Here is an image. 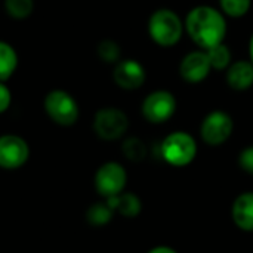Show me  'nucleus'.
I'll use <instances>...</instances> for the list:
<instances>
[{
  "mask_svg": "<svg viewBox=\"0 0 253 253\" xmlns=\"http://www.w3.org/2000/svg\"><path fill=\"white\" fill-rule=\"evenodd\" d=\"M239 165L240 168L253 176V145L246 147L245 150L240 151L239 154Z\"/></svg>",
  "mask_w": 253,
  "mask_h": 253,
  "instance_id": "4be33fe9",
  "label": "nucleus"
},
{
  "mask_svg": "<svg viewBox=\"0 0 253 253\" xmlns=\"http://www.w3.org/2000/svg\"><path fill=\"white\" fill-rule=\"evenodd\" d=\"M185 27L181 16L168 7L157 9L148 19V34L153 42L162 47L175 46L184 33Z\"/></svg>",
  "mask_w": 253,
  "mask_h": 253,
  "instance_id": "f03ea898",
  "label": "nucleus"
},
{
  "mask_svg": "<svg viewBox=\"0 0 253 253\" xmlns=\"http://www.w3.org/2000/svg\"><path fill=\"white\" fill-rule=\"evenodd\" d=\"M147 253H178L173 248H170V246H165V245H162V246H156V248H153V249H150Z\"/></svg>",
  "mask_w": 253,
  "mask_h": 253,
  "instance_id": "b1692460",
  "label": "nucleus"
},
{
  "mask_svg": "<svg viewBox=\"0 0 253 253\" xmlns=\"http://www.w3.org/2000/svg\"><path fill=\"white\" fill-rule=\"evenodd\" d=\"M122 153H123V156L129 162L139 163V162L145 160V157L148 154V148H147L145 142L141 138L130 136V138H126L123 141V144H122Z\"/></svg>",
  "mask_w": 253,
  "mask_h": 253,
  "instance_id": "f3484780",
  "label": "nucleus"
},
{
  "mask_svg": "<svg viewBox=\"0 0 253 253\" xmlns=\"http://www.w3.org/2000/svg\"><path fill=\"white\" fill-rule=\"evenodd\" d=\"M12 102V92L4 82H0V114L9 110Z\"/></svg>",
  "mask_w": 253,
  "mask_h": 253,
  "instance_id": "5701e85b",
  "label": "nucleus"
},
{
  "mask_svg": "<svg viewBox=\"0 0 253 253\" xmlns=\"http://www.w3.org/2000/svg\"><path fill=\"white\" fill-rule=\"evenodd\" d=\"M159 153L165 163L173 168H185L191 165L197 156V142L188 132L176 130L160 142Z\"/></svg>",
  "mask_w": 253,
  "mask_h": 253,
  "instance_id": "7ed1b4c3",
  "label": "nucleus"
},
{
  "mask_svg": "<svg viewBox=\"0 0 253 253\" xmlns=\"http://www.w3.org/2000/svg\"><path fill=\"white\" fill-rule=\"evenodd\" d=\"M104 200L108 202V205L111 206V209L116 213H119L127 219L136 218L142 212V202H141L139 196L135 193H130V191H123L119 196L104 199Z\"/></svg>",
  "mask_w": 253,
  "mask_h": 253,
  "instance_id": "ddd939ff",
  "label": "nucleus"
},
{
  "mask_svg": "<svg viewBox=\"0 0 253 253\" xmlns=\"http://www.w3.org/2000/svg\"><path fill=\"white\" fill-rule=\"evenodd\" d=\"M113 79L119 87L126 90H135L144 84L147 79V73L139 61L132 58L120 59L113 71Z\"/></svg>",
  "mask_w": 253,
  "mask_h": 253,
  "instance_id": "9d476101",
  "label": "nucleus"
},
{
  "mask_svg": "<svg viewBox=\"0 0 253 253\" xmlns=\"http://www.w3.org/2000/svg\"><path fill=\"white\" fill-rule=\"evenodd\" d=\"M249 56H251V62L253 64V34L251 37V42H249Z\"/></svg>",
  "mask_w": 253,
  "mask_h": 253,
  "instance_id": "393cba45",
  "label": "nucleus"
},
{
  "mask_svg": "<svg viewBox=\"0 0 253 253\" xmlns=\"http://www.w3.org/2000/svg\"><path fill=\"white\" fill-rule=\"evenodd\" d=\"M219 4L224 15L230 18H242L249 12L252 0H219Z\"/></svg>",
  "mask_w": 253,
  "mask_h": 253,
  "instance_id": "aec40b11",
  "label": "nucleus"
},
{
  "mask_svg": "<svg viewBox=\"0 0 253 253\" xmlns=\"http://www.w3.org/2000/svg\"><path fill=\"white\" fill-rule=\"evenodd\" d=\"M129 129L126 113L116 107H104L93 117V130L102 141H117Z\"/></svg>",
  "mask_w": 253,
  "mask_h": 253,
  "instance_id": "423d86ee",
  "label": "nucleus"
},
{
  "mask_svg": "<svg viewBox=\"0 0 253 253\" xmlns=\"http://www.w3.org/2000/svg\"><path fill=\"white\" fill-rule=\"evenodd\" d=\"M4 9L15 19H25L34 9L33 0H4Z\"/></svg>",
  "mask_w": 253,
  "mask_h": 253,
  "instance_id": "6ab92c4d",
  "label": "nucleus"
},
{
  "mask_svg": "<svg viewBox=\"0 0 253 253\" xmlns=\"http://www.w3.org/2000/svg\"><path fill=\"white\" fill-rule=\"evenodd\" d=\"M227 83L234 90H246L253 86V64L251 61H236L227 68Z\"/></svg>",
  "mask_w": 253,
  "mask_h": 253,
  "instance_id": "4468645a",
  "label": "nucleus"
},
{
  "mask_svg": "<svg viewBox=\"0 0 253 253\" xmlns=\"http://www.w3.org/2000/svg\"><path fill=\"white\" fill-rule=\"evenodd\" d=\"M233 130H234V122L231 116L222 110L211 111L203 119L200 126L202 139L211 147H218L227 142L233 135Z\"/></svg>",
  "mask_w": 253,
  "mask_h": 253,
  "instance_id": "0eeeda50",
  "label": "nucleus"
},
{
  "mask_svg": "<svg viewBox=\"0 0 253 253\" xmlns=\"http://www.w3.org/2000/svg\"><path fill=\"white\" fill-rule=\"evenodd\" d=\"M98 56H99L104 62L117 64V62L120 61V56H122L120 46H119L114 40L105 39V40H102V42L98 44Z\"/></svg>",
  "mask_w": 253,
  "mask_h": 253,
  "instance_id": "412c9836",
  "label": "nucleus"
},
{
  "mask_svg": "<svg viewBox=\"0 0 253 253\" xmlns=\"http://www.w3.org/2000/svg\"><path fill=\"white\" fill-rule=\"evenodd\" d=\"M142 116L154 125L166 123L176 111V99L169 90H154L142 102Z\"/></svg>",
  "mask_w": 253,
  "mask_h": 253,
  "instance_id": "6e6552de",
  "label": "nucleus"
},
{
  "mask_svg": "<svg viewBox=\"0 0 253 253\" xmlns=\"http://www.w3.org/2000/svg\"><path fill=\"white\" fill-rule=\"evenodd\" d=\"M114 215H116V212L111 209L108 202L102 199L101 202H96V203H93V205H90L87 208L86 221L92 227H104V225H108L113 221Z\"/></svg>",
  "mask_w": 253,
  "mask_h": 253,
  "instance_id": "2eb2a0df",
  "label": "nucleus"
},
{
  "mask_svg": "<svg viewBox=\"0 0 253 253\" xmlns=\"http://www.w3.org/2000/svg\"><path fill=\"white\" fill-rule=\"evenodd\" d=\"M18 67V55L12 44L0 40V82L10 79Z\"/></svg>",
  "mask_w": 253,
  "mask_h": 253,
  "instance_id": "dca6fc26",
  "label": "nucleus"
},
{
  "mask_svg": "<svg viewBox=\"0 0 253 253\" xmlns=\"http://www.w3.org/2000/svg\"><path fill=\"white\" fill-rule=\"evenodd\" d=\"M30 159L28 142L13 133H6L0 136V169L16 170L22 168Z\"/></svg>",
  "mask_w": 253,
  "mask_h": 253,
  "instance_id": "1a4fd4ad",
  "label": "nucleus"
},
{
  "mask_svg": "<svg viewBox=\"0 0 253 253\" xmlns=\"http://www.w3.org/2000/svg\"><path fill=\"white\" fill-rule=\"evenodd\" d=\"M127 184V172L125 166L119 162L102 163L93 176L95 191L102 199H110L119 196L125 191Z\"/></svg>",
  "mask_w": 253,
  "mask_h": 253,
  "instance_id": "39448f33",
  "label": "nucleus"
},
{
  "mask_svg": "<svg viewBox=\"0 0 253 253\" xmlns=\"http://www.w3.org/2000/svg\"><path fill=\"white\" fill-rule=\"evenodd\" d=\"M234 225L245 233H253V191L240 193L231 206Z\"/></svg>",
  "mask_w": 253,
  "mask_h": 253,
  "instance_id": "f8f14e48",
  "label": "nucleus"
},
{
  "mask_svg": "<svg viewBox=\"0 0 253 253\" xmlns=\"http://www.w3.org/2000/svg\"><path fill=\"white\" fill-rule=\"evenodd\" d=\"M206 53L212 65V70H227L231 64V50L224 43L206 49Z\"/></svg>",
  "mask_w": 253,
  "mask_h": 253,
  "instance_id": "a211bd4d",
  "label": "nucleus"
},
{
  "mask_svg": "<svg viewBox=\"0 0 253 253\" xmlns=\"http://www.w3.org/2000/svg\"><path fill=\"white\" fill-rule=\"evenodd\" d=\"M44 111L49 116V119L64 127L73 126L80 116L79 104L73 98L71 93L62 90V89H55L50 90L46 98H44Z\"/></svg>",
  "mask_w": 253,
  "mask_h": 253,
  "instance_id": "20e7f679",
  "label": "nucleus"
},
{
  "mask_svg": "<svg viewBox=\"0 0 253 253\" xmlns=\"http://www.w3.org/2000/svg\"><path fill=\"white\" fill-rule=\"evenodd\" d=\"M212 71V65L209 62L206 50H193L187 53L179 65L181 77L188 83H200L203 82Z\"/></svg>",
  "mask_w": 253,
  "mask_h": 253,
  "instance_id": "9b49d317",
  "label": "nucleus"
},
{
  "mask_svg": "<svg viewBox=\"0 0 253 253\" xmlns=\"http://www.w3.org/2000/svg\"><path fill=\"white\" fill-rule=\"evenodd\" d=\"M190 39L203 50L224 43L227 36L225 15L213 6L200 4L193 7L184 21Z\"/></svg>",
  "mask_w": 253,
  "mask_h": 253,
  "instance_id": "f257e3e1",
  "label": "nucleus"
}]
</instances>
